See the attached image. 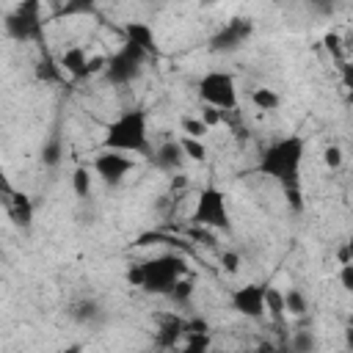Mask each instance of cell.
<instances>
[{
    "label": "cell",
    "instance_id": "obj_1",
    "mask_svg": "<svg viewBox=\"0 0 353 353\" xmlns=\"http://www.w3.org/2000/svg\"><path fill=\"white\" fill-rule=\"evenodd\" d=\"M306 152V138L303 135H284L268 143L259 154V174L276 179L284 193L301 188V163Z\"/></svg>",
    "mask_w": 353,
    "mask_h": 353
},
{
    "label": "cell",
    "instance_id": "obj_2",
    "mask_svg": "<svg viewBox=\"0 0 353 353\" xmlns=\"http://www.w3.org/2000/svg\"><path fill=\"white\" fill-rule=\"evenodd\" d=\"M102 149L121 154H149V113L143 108H127L108 121Z\"/></svg>",
    "mask_w": 353,
    "mask_h": 353
},
{
    "label": "cell",
    "instance_id": "obj_3",
    "mask_svg": "<svg viewBox=\"0 0 353 353\" xmlns=\"http://www.w3.org/2000/svg\"><path fill=\"white\" fill-rule=\"evenodd\" d=\"M138 265V290L149 295H168L179 279L188 276V265L179 254H160Z\"/></svg>",
    "mask_w": 353,
    "mask_h": 353
},
{
    "label": "cell",
    "instance_id": "obj_4",
    "mask_svg": "<svg viewBox=\"0 0 353 353\" xmlns=\"http://www.w3.org/2000/svg\"><path fill=\"white\" fill-rule=\"evenodd\" d=\"M190 221L196 226H210L218 232H229L232 229V215H229V204H226V193L221 188H201L196 196V207Z\"/></svg>",
    "mask_w": 353,
    "mask_h": 353
},
{
    "label": "cell",
    "instance_id": "obj_5",
    "mask_svg": "<svg viewBox=\"0 0 353 353\" xmlns=\"http://www.w3.org/2000/svg\"><path fill=\"white\" fill-rule=\"evenodd\" d=\"M199 97L204 99L207 108H215L221 113H229L237 108V83L229 72L210 69L207 74L199 77Z\"/></svg>",
    "mask_w": 353,
    "mask_h": 353
},
{
    "label": "cell",
    "instance_id": "obj_6",
    "mask_svg": "<svg viewBox=\"0 0 353 353\" xmlns=\"http://www.w3.org/2000/svg\"><path fill=\"white\" fill-rule=\"evenodd\" d=\"M146 58H149V55H146L143 50H138V47L130 44V41H121V47H119L110 58H105L102 74H105V80H108L110 85H127V83H132V80L141 74Z\"/></svg>",
    "mask_w": 353,
    "mask_h": 353
},
{
    "label": "cell",
    "instance_id": "obj_7",
    "mask_svg": "<svg viewBox=\"0 0 353 353\" xmlns=\"http://www.w3.org/2000/svg\"><path fill=\"white\" fill-rule=\"evenodd\" d=\"M6 30L11 39L17 41H36L41 44L44 41V22H41V3L36 0H28V3H19L8 19H6Z\"/></svg>",
    "mask_w": 353,
    "mask_h": 353
},
{
    "label": "cell",
    "instance_id": "obj_8",
    "mask_svg": "<svg viewBox=\"0 0 353 353\" xmlns=\"http://www.w3.org/2000/svg\"><path fill=\"white\" fill-rule=\"evenodd\" d=\"M232 309L248 320H262L268 314V287L248 281L232 290Z\"/></svg>",
    "mask_w": 353,
    "mask_h": 353
},
{
    "label": "cell",
    "instance_id": "obj_9",
    "mask_svg": "<svg viewBox=\"0 0 353 353\" xmlns=\"http://www.w3.org/2000/svg\"><path fill=\"white\" fill-rule=\"evenodd\" d=\"M91 168H94V174H97V176H99L105 185L116 188V185H121V182H124V176H127V174L135 168V160H132L130 154L102 149V152L94 157Z\"/></svg>",
    "mask_w": 353,
    "mask_h": 353
},
{
    "label": "cell",
    "instance_id": "obj_10",
    "mask_svg": "<svg viewBox=\"0 0 353 353\" xmlns=\"http://www.w3.org/2000/svg\"><path fill=\"white\" fill-rule=\"evenodd\" d=\"M254 33V22L251 19H245V17H234V19H229L226 25H221V30H215L212 33V39H210V50L212 52H234L237 47H243L245 41H248V36Z\"/></svg>",
    "mask_w": 353,
    "mask_h": 353
},
{
    "label": "cell",
    "instance_id": "obj_11",
    "mask_svg": "<svg viewBox=\"0 0 353 353\" xmlns=\"http://www.w3.org/2000/svg\"><path fill=\"white\" fill-rule=\"evenodd\" d=\"M58 66H61V72H66L69 77L83 80V77H91V74L102 72V69H105V58H91L83 44H69V47L61 52Z\"/></svg>",
    "mask_w": 353,
    "mask_h": 353
},
{
    "label": "cell",
    "instance_id": "obj_12",
    "mask_svg": "<svg viewBox=\"0 0 353 353\" xmlns=\"http://www.w3.org/2000/svg\"><path fill=\"white\" fill-rule=\"evenodd\" d=\"M182 339H185V317L163 314V317H160V325H157V331H154V342H157V347H163V350H174Z\"/></svg>",
    "mask_w": 353,
    "mask_h": 353
},
{
    "label": "cell",
    "instance_id": "obj_13",
    "mask_svg": "<svg viewBox=\"0 0 353 353\" xmlns=\"http://www.w3.org/2000/svg\"><path fill=\"white\" fill-rule=\"evenodd\" d=\"M124 41L135 44L138 50H143L149 58L157 55V39H154V28L149 22H124Z\"/></svg>",
    "mask_w": 353,
    "mask_h": 353
},
{
    "label": "cell",
    "instance_id": "obj_14",
    "mask_svg": "<svg viewBox=\"0 0 353 353\" xmlns=\"http://www.w3.org/2000/svg\"><path fill=\"white\" fill-rule=\"evenodd\" d=\"M152 160H154V165H157L160 171H165V174H179V171H182V163H185V154H182V149H179V141H163V143L154 149Z\"/></svg>",
    "mask_w": 353,
    "mask_h": 353
},
{
    "label": "cell",
    "instance_id": "obj_15",
    "mask_svg": "<svg viewBox=\"0 0 353 353\" xmlns=\"http://www.w3.org/2000/svg\"><path fill=\"white\" fill-rule=\"evenodd\" d=\"M6 207H8L11 221H14L19 229H30V223H33V201H30V196L11 190V193L6 196Z\"/></svg>",
    "mask_w": 353,
    "mask_h": 353
},
{
    "label": "cell",
    "instance_id": "obj_16",
    "mask_svg": "<svg viewBox=\"0 0 353 353\" xmlns=\"http://www.w3.org/2000/svg\"><path fill=\"white\" fill-rule=\"evenodd\" d=\"M251 105L256 110H279L281 105V94L276 88H268V85H259L251 91Z\"/></svg>",
    "mask_w": 353,
    "mask_h": 353
},
{
    "label": "cell",
    "instance_id": "obj_17",
    "mask_svg": "<svg viewBox=\"0 0 353 353\" xmlns=\"http://www.w3.org/2000/svg\"><path fill=\"white\" fill-rule=\"evenodd\" d=\"M281 309L290 312L292 317H303V314L309 312V301H306V295H303L298 287H290V290L281 295Z\"/></svg>",
    "mask_w": 353,
    "mask_h": 353
},
{
    "label": "cell",
    "instance_id": "obj_18",
    "mask_svg": "<svg viewBox=\"0 0 353 353\" xmlns=\"http://www.w3.org/2000/svg\"><path fill=\"white\" fill-rule=\"evenodd\" d=\"M317 350V336L312 328H295L290 336V353H314Z\"/></svg>",
    "mask_w": 353,
    "mask_h": 353
},
{
    "label": "cell",
    "instance_id": "obj_19",
    "mask_svg": "<svg viewBox=\"0 0 353 353\" xmlns=\"http://www.w3.org/2000/svg\"><path fill=\"white\" fill-rule=\"evenodd\" d=\"M61 160H63V141H61V135H50L41 146V163L47 168H55Z\"/></svg>",
    "mask_w": 353,
    "mask_h": 353
},
{
    "label": "cell",
    "instance_id": "obj_20",
    "mask_svg": "<svg viewBox=\"0 0 353 353\" xmlns=\"http://www.w3.org/2000/svg\"><path fill=\"white\" fill-rule=\"evenodd\" d=\"M72 190H74V196L77 199H88L91 196V188H94V176H91V171L85 168V165H77L74 171H72Z\"/></svg>",
    "mask_w": 353,
    "mask_h": 353
},
{
    "label": "cell",
    "instance_id": "obj_21",
    "mask_svg": "<svg viewBox=\"0 0 353 353\" xmlns=\"http://www.w3.org/2000/svg\"><path fill=\"white\" fill-rule=\"evenodd\" d=\"M72 317L77 323H97L102 317V306L97 301H91V298L88 301H80V303L72 306Z\"/></svg>",
    "mask_w": 353,
    "mask_h": 353
},
{
    "label": "cell",
    "instance_id": "obj_22",
    "mask_svg": "<svg viewBox=\"0 0 353 353\" xmlns=\"http://www.w3.org/2000/svg\"><path fill=\"white\" fill-rule=\"evenodd\" d=\"M179 149H182V154L185 157H190V160H196V163H204L207 160V143L204 141H196V138H179Z\"/></svg>",
    "mask_w": 353,
    "mask_h": 353
},
{
    "label": "cell",
    "instance_id": "obj_23",
    "mask_svg": "<svg viewBox=\"0 0 353 353\" xmlns=\"http://www.w3.org/2000/svg\"><path fill=\"white\" fill-rule=\"evenodd\" d=\"M179 127H182V135H185V138H196V141H204V135L210 132V127H207L199 116H185Z\"/></svg>",
    "mask_w": 353,
    "mask_h": 353
},
{
    "label": "cell",
    "instance_id": "obj_24",
    "mask_svg": "<svg viewBox=\"0 0 353 353\" xmlns=\"http://www.w3.org/2000/svg\"><path fill=\"white\" fill-rule=\"evenodd\" d=\"M179 353H210V334H188Z\"/></svg>",
    "mask_w": 353,
    "mask_h": 353
},
{
    "label": "cell",
    "instance_id": "obj_25",
    "mask_svg": "<svg viewBox=\"0 0 353 353\" xmlns=\"http://www.w3.org/2000/svg\"><path fill=\"white\" fill-rule=\"evenodd\" d=\"M190 295H193V281L185 276V279H179V281L174 284V290H171L165 298H171V301H176V303H188Z\"/></svg>",
    "mask_w": 353,
    "mask_h": 353
},
{
    "label": "cell",
    "instance_id": "obj_26",
    "mask_svg": "<svg viewBox=\"0 0 353 353\" xmlns=\"http://www.w3.org/2000/svg\"><path fill=\"white\" fill-rule=\"evenodd\" d=\"M323 163H325V168H331V171L342 168V163H345V154H342V149H339L336 143L325 146V149H323Z\"/></svg>",
    "mask_w": 353,
    "mask_h": 353
},
{
    "label": "cell",
    "instance_id": "obj_27",
    "mask_svg": "<svg viewBox=\"0 0 353 353\" xmlns=\"http://www.w3.org/2000/svg\"><path fill=\"white\" fill-rule=\"evenodd\" d=\"M240 265H243V259H240V254L237 251H221V268L226 270V273H237L240 270Z\"/></svg>",
    "mask_w": 353,
    "mask_h": 353
},
{
    "label": "cell",
    "instance_id": "obj_28",
    "mask_svg": "<svg viewBox=\"0 0 353 353\" xmlns=\"http://www.w3.org/2000/svg\"><path fill=\"white\" fill-rule=\"evenodd\" d=\"M207 127H215V124H221L223 119H226V113H221V110H215V108H207L204 105V110H201V116H199Z\"/></svg>",
    "mask_w": 353,
    "mask_h": 353
},
{
    "label": "cell",
    "instance_id": "obj_29",
    "mask_svg": "<svg viewBox=\"0 0 353 353\" xmlns=\"http://www.w3.org/2000/svg\"><path fill=\"white\" fill-rule=\"evenodd\" d=\"M339 281H342L345 292L353 290V265H339Z\"/></svg>",
    "mask_w": 353,
    "mask_h": 353
},
{
    "label": "cell",
    "instance_id": "obj_30",
    "mask_svg": "<svg viewBox=\"0 0 353 353\" xmlns=\"http://www.w3.org/2000/svg\"><path fill=\"white\" fill-rule=\"evenodd\" d=\"M336 259H339V265H353V254H350V245H347V243H339Z\"/></svg>",
    "mask_w": 353,
    "mask_h": 353
},
{
    "label": "cell",
    "instance_id": "obj_31",
    "mask_svg": "<svg viewBox=\"0 0 353 353\" xmlns=\"http://www.w3.org/2000/svg\"><path fill=\"white\" fill-rule=\"evenodd\" d=\"M188 185V176L179 171V174H171V190H182Z\"/></svg>",
    "mask_w": 353,
    "mask_h": 353
},
{
    "label": "cell",
    "instance_id": "obj_32",
    "mask_svg": "<svg viewBox=\"0 0 353 353\" xmlns=\"http://www.w3.org/2000/svg\"><path fill=\"white\" fill-rule=\"evenodd\" d=\"M325 47L328 50H339V36L336 33H325Z\"/></svg>",
    "mask_w": 353,
    "mask_h": 353
},
{
    "label": "cell",
    "instance_id": "obj_33",
    "mask_svg": "<svg viewBox=\"0 0 353 353\" xmlns=\"http://www.w3.org/2000/svg\"><path fill=\"white\" fill-rule=\"evenodd\" d=\"M58 353H80V345H69V347H63V350H58Z\"/></svg>",
    "mask_w": 353,
    "mask_h": 353
},
{
    "label": "cell",
    "instance_id": "obj_34",
    "mask_svg": "<svg viewBox=\"0 0 353 353\" xmlns=\"http://www.w3.org/2000/svg\"><path fill=\"white\" fill-rule=\"evenodd\" d=\"M339 353H350V350H339Z\"/></svg>",
    "mask_w": 353,
    "mask_h": 353
}]
</instances>
